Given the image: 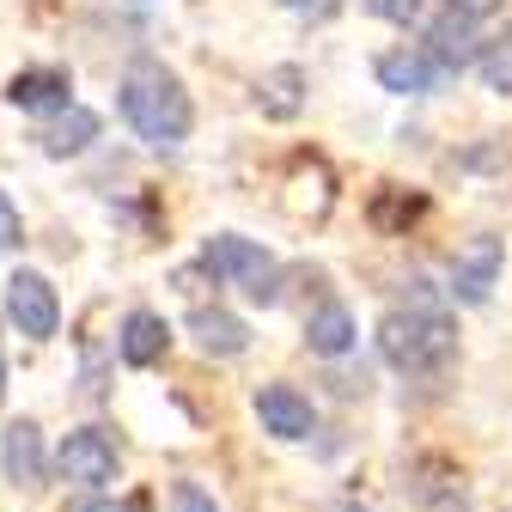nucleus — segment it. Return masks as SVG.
<instances>
[{"mask_svg": "<svg viewBox=\"0 0 512 512\" xmlns=\"http://www.w3.org/2000/svg\"><path fill=\"white\" fill-rule=\"evenodd\" d=\"M256 104H263L275 122H293L305 110V74L293 68V61H281V68L263 74V86H256Z\"/></svg>", "mask_w": 512, "mask_h": 512, "instance_id": "16", "label": "nucleus"}, {"mask_svg": "<svg viewBox=\"0 0 512 512\" xmlns=\"http://www.w3.org/2000/svg\"><path fill=\"white\" fill-rule=\"evenodd\" d=\"M500 263H506V244L494 232H476L464 250H458V263H452V299L464 305H482L500 281Z\"/></svg>", "mask_w": 512, "mask_h": 512, "instance_id": "6", "label": "nucleus"}, {"mask_svg": "<svg viewBox=\"0 0 512 512\" xmlns=\"http://www.w3.org/2000/svg\"><path fill=\"white\" fill-rule=\"evenodd\" d=\"M92 141H98V110H86V104H68L55 122L37 128V147H43L49 159H74V153H86Z\"/></svg>", "mask_w": 512, "mask_h": 512, "instance_id": "13", "label": "nucleus"}, {"mask_svg": "<svg viewBox=\"0 0 512 512\" xmlns=\"http://www.w3.org/2000/svg\"><path fill=\"white\" fill-rule=\"evenodd\" d=\"M202 263H208L220 281L244 287L256 305H275V299H281V269H275V256H269L263 244H256V238L214 232V238H208V250H202Z\"/></svg>", "mask_w": 512, "mask_h": 512, "instance_id": "3", "label": "nucleus"}, {"mask_svg": "<svg viewBox=\"0 0 512 512\" xmlns=\"http://www.w3.org/2000/svg\"><path fill=\"white\" fill-rule=\"evenodd\" d=\"M305 342H311V354L342 360V354L354 348V311H348V305H336V299H324V305L305 317Z\"/></svg>", "mask_w": 512, "mask_h": 512, "instance_id": "15", "label": "nucleus"}, {"mask_svg": "<svg viewBox=\"0 0 512 512\" xmlns=\"http://www.w3.org/2000/svg\"><path fill=\"white\" fill-rule=\"evenodd\" d=\"M171 512H220V506H214V494H202L196 482H183V488H177V506H171Z\"/></svg>", "mask_w": 512, "mask_h": 512, "instance_id": "21", "label": "nucleus"}, {"mask_svg": "<svg viewBox=\"0 0 512 512\" xmlns=\"http://www.w3.org/2000/svg\"><path fill=\"white\" fill-rule=\"evenodd\" d=\"M0 464H7V476L19 488H43V470H49V458H43V427L37 421H13L7 433H0Z\"/></svg>", "mask_w": 512, "mask_h": 512, "instance_id": "11", "label": "nucleus"}, {"mask_svg": "<svg viewBox=\"0 0 512 512\" xmlns=\"http://www.w3.org/2000/svg\"><path fill=\"white\" fill-rule=\"evenodd\" d=\"M7 324H13L19 336H31V342H49V336L61 330V299H55V287H49L43 275L19 269V275L7 281Z\"/></svg>", "mask_w": 512, "mask_h": 512, "instance_id": "5", "label": "nucleus"}, {"mask_svg": "<svg viewBox=\"0 0 512 512\" xmlns=\"http://www.w3.org/2000/svg\"><path fill=\"white\" fill-rule=\"evenodd\" d=\"M116 439L104 433V427H74L68 439H61V452H55V470L68 476V482H80V488H104V482H116Z\"/></svg>", "mask_w": 512, "mask_h": 512, "instance_id": "4", "label": "nucleus"}, {"mask_svg": "<svg viewBox=\"0 0 512 512\" xmlns=\"http://www.w3.org/2000/svg\"><path fill=\"white\" fill-rule=\"evenodd\" d=\"M122 116L153 153H177L189 141V128H196V104H189L183 80L153 55H141L135 68L122 74Z\"/></svg>", "mask_w": 512, "mask_h": 512, "instance_id": "1", "label": "nucleus"}, {"mask_svg": "<svg viewBox=\"0 0 512 512\" xmlns=\"http://www.w3.org/2000/svg\"><path fill=\"white\" fill-rule=\"evenodd\" d=\"M445 80H452V74H445L427 49H397V55H378V86H384V92L427 98V92H439Z\"/></svg>", "mask_w": 512, "mask_h": 512, "instance_id": "8", "label": "nucleus"}, {"mask_svg": "<svg viewBox=\"0 0 512 512\" xmlns=\"http://www.w3.org/2000/svg\"><path fill=\"white\" fill-rule=\"evenodd\" d=\"M74 512H135V506H116V500H86V506H74Z\"/></svg>", "mask_w": 512, "mask_h": 512, "instance_id": "22", "label": "nucleus"}, {"mask_svg": "<svg viewBox=\"0 0 512 512\" xmlns=\"http://www.w3.org/2000/svg\"><path fill=\"white\" fill-rule=\"evenodd\" d=\"M445 13H458V19H470V25H482L488 13H500V0H445Z\"/></svg>", "mask_w": 512, "mask_h": 512, "instance_id": "20", "label": "nucleus"}, {"mask_svg": "<svg viewBox=\"0 0 512 512\" xmlns=\"http://www.w3.org/2000/svg\"><path fill=\"white\" fill-rule=\"evenodd\" d=\"M378 354L391 360L397 372L409 378H427V372H445L458 360V324L445 317L433 299H415V305H397L378 317Z\"/></svg>", "mask_w": 512, "mask_h": 512, "instance_id": "2", "label": "nucleus"}, {"mask_svg": "<svg viewBox=\"0 0 512 512\" xmlns=\"http://www.w3.org/2000/svg\"><path fill=\"white\" fill-rule=\"evenodd\" d=\"M476 68H482V86L488 92H500V98H512V25L494 37V43H482V55H476Z\"/></svg>", "mask_w": 512, "mask_h": 512, "instance_id": "17", "label": "nucleus"}, {"mask_svg": "<svg viewBox=\"0 0 512 512\" xmlns=\"http://www.w3.org/2000/svg\"><path fill=\"white\" fill-rule=\"evenodd\" d=\"M189 336H196V348L202 354H214V360H232V354H244L250 348V330H244V317H232V311H189Z\"/></svg>", "mask_w": 512, "mask_h": 512, "instance_id": "14", "label": "nucleus"}, {"mask_svg": "<svg viewBox=\"0 0 512 512\" xmlns=\"http://www.w3.org/2000/svg\"><path fill=\"white\" fill-rule=\"evenodd\" d=\"M165 348H171V324H165L159 311H128V317H122V330H116L122 366H159Z\"/></svg>", "mask_w": 512, "mask_h": 512, "instance_id": "10", "label": "nucleus"}, {"mask_svg": "<svg viewBox=\"0 0 512 512\" xmlns=\"http://www.w3.org/2000/svg\"><path fill=\"white\" fill-rule=\"evenodd\" d=\"M19 244H25V220H19L13 196L0 189V250H19Z\"/></svg>", "mask_w": 512, "mask_h": 512, "instance_id": "18", "label": "nucleus"}, {"mask_svg": "<svg viewBox=\"0 0 512 512\" xmlns=\"http://www.w3.org/2000/svg\"><path fill=\"white\" fill-rule=\"evenodd\" d=\"M68 92H74L68 68H25V74L7 80V98H13L19 110H31V116H43V110H68V104H74Z\"/></svg>", "mask_w": 512, "mask_h": 512, "instance_id": "12", "label": "nucleus"}, {"mask_svg": "<svg viewBox=\"0 0 512 512\" xmlns=\"http://www.w3.org/2000/svg\"><path fill=\"white\" fill-rule=\"evenodd\" d=\"M366 13L384 19V25H409V19L421 13V0H366Z\"/></svg>", "mask_w": 512, "mask_h": 512, "instance_id": "19", "label": "nucleus"}, {"mask_svg": "<svg viewBox=\"0 0 512 512\" xmlns=\"http://www.w3.org/2000/svg\"><path fill=\"white\" fill-rule=\"evenodd\" d=\"M256 421H263V433H275V439H311L317 409H311V397L293 391V384H263V391H256Z\"/></svg>", "mask_w": 512, "mask_h": 512, "instance_id": "7", "label": "nucleus"}, {"mask_svg": "<svg viewBox=\"0 0 512 512\" xmlns=\"http://www.w3.org/2000/svg\"><path fill=\"white\" fill-rule=\"evenodd\" d=\"M0 397H7V360H0Z\"/></svg>", "mask_w": 512, "mask_h": 512, "instance_id": "24", "label": "nucleus"}, {"mask_svg": "<svg viewBox=\"0 0 512 512\" xmlns=\"http://www.w3.org/2000/svg\"><path fill=\"white\" fill-rule=\"evenodd\" d=\"M421 49H427V55H433L452 80H458L464 68H476V55H482L476 25H470V19H458V13H445V7H439V19L427 25V43H421Z\"/></svg>", "mask_w": 512, "mask_h": 512, "instance_id": "9", "label": "nucleus"}, {"mask_svg": "<svg viewBox=\"0 0 512 512\" xmlns=\"http://www.w3.org/2000/svg\"><path fill=\"white\" fill-rule=\"evenodd\" d=\"M281 7H293V13H311V7H317V0H281Z\"/></svg>", "mask_w": 512, "mask_h": 512, "instance_id": "23", "label": "nucleus"}]
</instances>
